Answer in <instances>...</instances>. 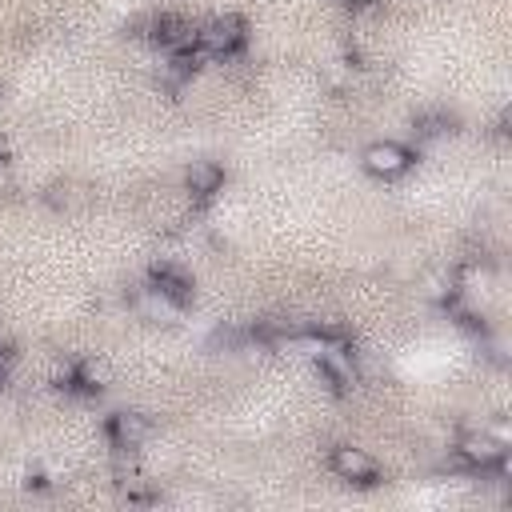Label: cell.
<instances>
[{
    "label": "cell",
    "instance_id": "cell-1",
    "mask_svg": "<svg viewBox=\"0 0 512 512\" xmlns=\"http://www.w3.org/2000/svg\"><path fill=\"white\" fill-rule=\"evenodd\" d=\"M360 164H364V172L376 176V180H396V176H404V172L412 168V152H408L400 140H376V144L364 148Z\"/></svg>",
    "mask_w": 512,
    "mask_h": 512
},
{
    "label": "cell",
    "instance_id": "cell-5",
    "mask_svg": "<svg viewBox=\"0 0 512 512\" xmlns=\"http://www.w3.org/2000/svg\"><path fill=\"white\" fill-rule=\"evenodd\" d=\"M316 360H320L324 376H328L336 388H344V384H352V380H356V364H352V352H348L344 344L320 340V344H316Z\"/></svg>",
    "mask_w": 512,
    "mask_h": 512
},
{
    "label": "cell",
    "instance_id": "cell-3",
    "mask_svg": "<svg viewBox=\"0 0 512 512\" xmlns=\"http://www.w3.org/2000/svg\"><path fill=\"white\" fill-rule=\"evenodd\" d=\"M328 468H332L340 480H348V484H376V472H380L376 460H372L364 448H352V444L332 448Z\"/></svg>",
    "mask_w": 512,
    "mask_h": 512
},
{
    "label": "cell",
    "instance_id": "cell-2",
    "mask_svg": "<svg viewBox=\"0 0 512 512\" xmlns=\"http://www.w3.org/2000/svg\"><path fill=\"white\" fill-rule=\"evenodd\" d=\"M456 456L468 468H496V464H504L508 444L500 436H492V432H464L460 444H456Z\"/></svg>",
    "mask_w": 512,
    "mask_h": 512
},
{
    "label": "cell",
    "instance_id": "cell-9",
    "mask_svg": "<svg viewBox=\"0 0 512 512\" xmlns=\"http://www.w3.org/2000/svg\"><path fill=\"white\" fill-rule=\"evenodd\" d=\"M348 4H360V0H348Z\"/></svg>",
    "mask_w": 512,
    "mask_h": 512
},
{
    "label": "cell",
    "instance_id": "cell-6",
    "mask_svg": "<svg viewBox=\"0 0 512 512\" xmlns=\"http://www.w3.org/2000/svg\"><path fill=\"white\" fill-rule=\"evenodd\" d=\"M148 432H152V424L140 412H116L108 420V436H112L116 448H140L148 440Z\"/></svg>",
    "mask_w": 512,
    "mask_h": 512
},
{
    "label": "cell",
    "instance_id": "cell-8",
    "mask_svg": "<svg viewBox=\"0 0 512 512\" xmlns=\"http://www.w3.org/2000/svg\"><path fill=\"white\" fill-rule=\"evenodd\" d=\"M8 184H12V164H8L4 156H0V192H4Z\"/></svg>",
    "mask_w": 512,
    "mask_h": 512
},
{
    "label": "cell",
    "instance_id": "cell-4",
    "mask_svg": "<svg viewBox=\"0 0 512 512\" xmlns=\"http://www.w3.org/2000/svg\"><path fill=\"white\" fill-rule=\"evenodd\" d=\"M240 40H244L240 20H212L196 28V56H228L240 48Z\"/></svg>",
    "mask_w": 512,
    "mask_h": 512
},
{
    "label": "cell",
    "instance_id": "cell-7",
    "mask_svg": "<svg viewBox=\"0 0 512 512\" xmlns=\"http://www.w3.org/2000/svg\"><path fill=\"white\" fill-rule=\"evenodd\" d=\"M220 180H224V172L216 164H208V160H200V164L188 168V192L192 196H212L220 188Z\"/></svg>",
    "mask_w": 512,
    "mask_h": 512
}]
</instances>
